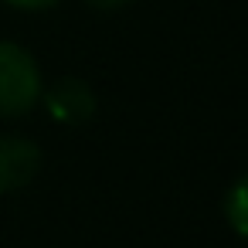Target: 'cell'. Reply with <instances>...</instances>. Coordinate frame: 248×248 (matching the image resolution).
<instances>
[{"mask_svg": "<svg viewBox=\"0 0 248 248\" xmlns=\"http://www.w3.org/2000/svg\"><path fill=\"white\" fill-rule=\"evenodd\" d=\"M224 217L241 238H248V173L238 177L224 194Z\"/></svg>", "mask_w": 248, "mask_h": 248, "instance_id": "4", "label": "cell"}, {"mask_svg": "<svg viewBox=\"0 0 248 248\" xmlns=\"http://www.w3.org/2000/svg\"><path fill=\"white\" fill-rule=\"evenodd\" d=\"M45 99V109L51 112V119L65 123V126H82L95 116V92L89 89V82L68 75V78H58L48 92H41Z\"/></svg>", "mask_w": 248, "mask_h": 248, "instance_id": "2", "label": "cell"}, {"mask_svg": "<svg viewBox=\"0 0 248 248\" xmlns=\"http://www.w3.org/2000/svg\"><path fill=\"white\" fill-rule=\"evenodd\" d=\"M41 72L28 48L0 41V116H24L41 99Z\"/></svg>", "mask_w": 248, "mask_h": 248, "instance_id": "1", "label": "cell"}, {"mask_svg": "<svg viewBox=\"0 0 248 248\" xmlns=\"http://www.w3.org/2000/svg\"><path fill=\"white\" fill-rule=\"evenodd\" d=\"M41 167V150L24 136H0V194L21 190L34 180Z\"/></svg>", "mask_w": 248, "mask_h": 248, "instance_id": "3", "label": "cell"}, {"mask_svg": "<svg viewBox=\"0 0 248 248\" xmlns=\"http://www.w3.org/2000/svg\"><path fill=\"white\" fill-rule=\"evenodd\" d=\"M89 7H95V11H123L126 4H133V0H85Z\"/></svg>", "mask_w": 248, "mask_h": 248, "instance_id": "6", "label": "cell"}, {"mask_svg": "<svg viewBox=\"0 0 248 248\" xmlns=\"http://www.w3.org/2000/svg\"><path fill=\"white\" fill-rule=\"evenodd\" d=\"M4 4H11L17 11H48V7L58 4V0H4Z\"/></svg>", "mask_w": 248, "mask_h": 248, "instance_id": "5", "label": "cell"}]
</instances>
